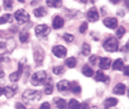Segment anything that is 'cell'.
<instances>
[{
    "label": "cell",
    "mask_w": 129,
    "mask_h": 109,
    "mask_svg": "<svg viewBox=\"0 0 129 109\" xmlns=\"http://www.w3.org/2000/svg\"><path fill=\"white\" fill-rule=\"evenodd\" d=\"M82 73L84 74L85 76H88V78H90V76H92L93 75V70L92 68H90V66H84L82 68Z\"/></svg>",
    "instance_id": "23"
},
{
    "label": "cell",
    "mask_w": 129,
    "mask_h": 109,
    "mask_svg": "<svg viewBox=\"0 0 129 109\" xmlns=\"http://www.w3.org/2000/svg\"><path fill=\"white\" fill-rule=\"evenodd\" d=\"M15 107H17V109H26L25 108V106L20 104V102H17V104H15Z\"/></svg>",
    "instance_id": "37"
},
{
    "label": "cell",
    "mask_w": 129,
    "mask_h": 109,
    "mask_svg": "<svg viewBox=\"0 0 129 109\" xmlns=\"http://www.w3.org/2000/svg\"><path fill=\"white\" fill-rule=\"evenodd\" d=\"M118 102V99L117 98H113V97H109L107 98L106 100L104 101V107L107 109V108H111V107H114V106L117 105Z\"/></svg>",
    "instance_id": "16"
},
{
    "label": "cell",
    "mask_w": 129,
    "mask_h": 109,
    "mask_svg": "<svg viewBox=\"0 0 129 109\" xmlns=\"http://www.w3.org/2000/svg\"><path fill=\"white\" fill-rule=\"evenodd\" d=\"M104 49L106 51H109V52H114L118 49V40L116 39L115 37L109 36L107 39L104 41V45H103Z\"/></svg>",
    "instance_id": "3"
},
{
    "label": "cell",
    "mask_w": 129,
    "mask_h": 109,
    "mask_svg": "<svg viewBox=\"0 0 129 109\" xmlns=\"http://www.w3.org/2000/svg\"><path fill=\"white\" fill-rule=\"evenodd\" d=\"M112 4H118V1H115V0H112Z\"/></svg>",
    "instance_id": "45"
},
{
    "label": "cell",
    "mask_w": 129,
    "mask_h": 109,
    "mask_svg": "<svg viewBox=\"0 0 129 109\" xmlns=\"http://www.w3.org/2000/svg\"><path fill=\"white\" fill-rule=\"evenodd\" d=\"M34 60H35L36 66H41L42 62H43V60H44V50L42 49L41 47L35 48V50H34Z\"/></svg>",
    "instance_id": "7"
},
{
    "label": "cell",
    "mask_w": 129,
    "mask_h": 109,
    "mask_svg": "<svg viewBox=\"0 0 129 109\" xmlns=\"http://www.w3.org/2000/svg\"><path fill=\"white\" fill-rule=\"evenodd\" d=\"M69 88L71 89V92L75 93V94H79V93L81 92V86H80L78 83H76V82L69 83Z\"/></svg>",
    "instance_id": "18"
},
{
    "label": "cell",
    "mask_w": 129,
    "mask_h": 109,
    "mask_svg": "<svg viewBox=\"0 0 129 109\" xmlns=\"http://www.w3.org/2000/svg\"><path fill=\"white\" fill-rule=\"evenodd\" d=\"M103 23H104V25L106 27L115 30L118 25V21H117V19H115V18H106V19H104Z\"/></svg>",
    "instance_id": "8"
},
{
    "label": "cell",
    "mask_w": 129,
    "mask_h": 109,
    "mask_svg": "<svg viewBox=\"0 0 129 109\" xmlns=\"http://www.w3.org/2000/svg\"><path fill=\"white\" fill-rule=\"evenodd\" d=\"M8 22H12V15L11 14H5L2 17H0V25L8 23Z\"/></svg>",
    "instance_id": "26"
},
{
    "label": "cell",
    "mask_w": 129,
    "mask_h": 109,
    "mask_svg": "<svg viewBox=\"0 0 129 109\" xmlns=\"http://www.w3.org/2000/svg\"><path fill=\"white\" fill-rule=\"evenodd\" d=\"M99 66L102 70H107V69L111 68V66H112V60L109 58H107V57L101 58L100 59V62H99Z\"/></svg>",
    "instance_id": "9"
},
{
    "label": "cell",
    "mask_w": 129,
    "mask_h": 109,
    "mask_svg": "<svg viewBox=\"0 0 129 109\" xmlns=\"http://www.w3.org/2000/svg\"><path fill=\"white\" fill-rule=\"evenodd\" d=\"M96 59H98V57L96 56H91L90 57V62H91V65H95V61H96Z\"/></svg>",
    "instance_id": "36"
},
{
    "label": "cell",
    "mask_w": 129,
    "mask_h": 109,
    "mask_svg": "<svg viewBox=\"0 0 129 109\" xmlns=\"http://www.w3.org/2000/svg\"><path fill=\"white\" fill-rule=\"evenodd\" d=\"M23 100L25 102H32V101H36L40 100L42 98V93L40 91H33V89H27L23 93L22 95Z\"/></svg>",
    "instance_id": "1"
},
{
    "label": "cell",
    "mask_w": 129,
    "mask_h": 109,
    "mask_svg": "<svg viewBox=\"0 0 129 109\" xmlns=\"http://www.w3.org/2000/svg\"><path fill=\"white\" fill-rule=\"evenodd\" d=\"M126 89H127V87H126L125 84H121V83H119V84H117L114 87V89H113V92H114V94H117V95H124Z\"/></svg>",
    "instance_id": "14"
},
{
    "label": "cell",
    "mask_w": 129,
    "mask_h": 109,
    "mask_svg": "<svg viewBox=\"0 0 129 109\" xmlns=\"http://www.w3.org/2000/svg\"><path fill=\"white\" fill-rule=\"evenodd\" d=\"M6 47V44L5 43H0V48H5Z\"/></svg>",
    "instance_id": "42"
},
{
    "label": "cell",
    "mask_w": 129,
    "mask_h": 109,
    "mask_svg": "<svg viewBox=\"0 0 129 109\" xmlns=\"http://www.w3.org/2000/svg\"><path fill=\"white\" fill-rule=\"evenodd\" d=\"M53 89H54V86L50 82H48V83L45 84V93H46L47 95L51 94V93H53Z\"/></svg>",
    "instance_id": "30"
},
{
    "label": "cell",
    "mask_w": 129,
    "mask_h": 109,
    "mask_svg": "<svg viewBox=\"0 0 129 109\" xmlns=\"http://www.w3.org/2000/svg\"><path fill=\"white\" fill-rule=\"evenodd\" d=\"M8 58L5 56V55H0V62H2V61H8Z\"/></svg>",
    "instance_id": "38"
},
{
    "label": "cell",
    "mask_w": 129,
    "mask_h": 109,
    "mask_svg": "<svg viewBox=\"0 0 129 109\" xmlns=\"http://www.w3.org/2000/svg\"><path fill=\"white\" fill-rule=\"evenodd\" d=\"M46 10H45V8L43 7H40V8H36L34 10V15L36 18H43L44 15H46Z\"/></svg>",
    "instance_id": "20"
},
{
    "label": "cell",
    "mask_w": 129,
    "mask_h": 109,
    "mask_svg": "<svg viewBox=\"0 0 129 109\" xmlns=\"http://www.w3.org/2000/svg\"><path fill=\"white\" fill-rule=\"evenodd\" d=\"M12 6H13V4H12V1H10V0L4 1V7H5V9H7V10H10L12 8Z\"/></svg>",
    "instance_id": "33"
},
{
    "label": "cell",
    "mask_w": 129,
    "mask_h": 109,
    "mask_svg": "<svg viewBox=\"0 0 129 109\" xmlns=\"http://www.w3.org/2000/svg\"><path fill=\"white\" fill-rule=\"evenodd\" d=\"M15 91H17V86H6L4 88V95H6V97L11 98L13 97L15 94Z\"/></svg>",
    "instance_id": "12"
},
{
    "label": "cell",
    "mask_w": 129,
    "mask_h": 109,
    "mask_svg": "<svg viewBox=\"0 0 129 109\" xmlns=\"http://www.w3.org/2000/svg\"><path fill=\"white\" fill-rule=\"evenodd\" d=\"M49 33H50V27L48 26V25H46V24L37 25L36 28H35V34H36V36L40 37V38L46 37Z\"/></svg>",
    "instance_id": "5"
},
{
    "label": "cell",
    "mask_w": 129,
    "mask_h": 109,
    "mask_svg": "<svg viewBox=\"0 0 129 109\" xmlns=\"http://www.w3.org/2000/svg\"><path fill=\"white\" fill-rule=\"evenodd\" d=\"M53 72H54V74H56V75H60V74H62V73L64 72V68H63L62 66L54 67V69H53Z\"/></svg>",
    "instance_id": "28"
},
{
    "label": "cell",
    "mask_w": 129,
    "mask_h": 109,
    "mask_svg": "<svg viewBox=\"0 0 129 109\" xmlns=\"http://www.w3.org/2000/svg\"><path fill=\"white\" fill-rule=\"evenodd\" d=\"M14 19L17 20L20 24H23L25 22H27L30 20V14L27 13L24 9H20L14 13Z\"/></svg>",
    "instance_id": "4"
},
{
    "label": "cell",
    "mask_w": 129,
    "mask_h": 109,
    "mask_svg": "<svg viewBox=\"0 0 129 109\" xmlns=\"http://www.w3.org/2000/svg\"><path fill=\"white\" fill-rule=\"evenodd\" d=\"M125 33H126V28L124 26L117 27V30H116V36H117V38H121L125 35Z\"/></svg>",
    "instance_id": "29"
},
{
    "label": "cell",
    "mask_w": 129,
    "mask_h": 109,
    "mask_svg": "<svg viewBox=\"0 0 129 109\" xmlns=\"http://www.w3.org/2000/svg\"><path fill=\"white\" fill-rule=\"evenodd\" d=\"M2 94H4V88L0 86V95H2Z\"/></svg>",
    "instance_id": "43"
},
{
    "label": "cell",
    "mask_w": 129,
    "mask_h": 109,
    "mask_svg": "<svg viewBox=\"0 0 129 109\" xmlns=\"http://www.w3.org/2000/svg\"><path fill=\"white\" fill-rule=\"evenodd\" d=\"M28 38H30V33L27 31H22L20 33V40L22 43H26Z\"/></svg>",
    "instance_id": "24"
},
{
    "label": "cell",
    "mask_w": 129,
    "mask_h": 109,
    "mask_svg": "<svg viewBox=\"0 0 129 109\" xmlns=\"http://www.w3.org/2000/svg\"><path fill=\"white\" fill-rule=\"evenodd\" d=\"M53 53L57 58H64L67 55V48L63 46H60V45H57V46L53 47Z\"/></svg>",
    "instance_id": "6"
},
{
    "label": "cell",
    "mask_w": 129,
    "mask_h": 109,
    "mask_svg": "<svg viewBox=\"0 0 129 109\" xmlns=\"http://www.w3.org/2000/svg\"><path fill=\"white\" fill-rule=\"evenodd\" d=\"M57 89L59 92H66L69 89V82L67 80H62V81H59L57 83Z\"/></svg>",
    "instance_id": "13"
},
{
    "label": "cell",
    "mask_w": 129,
    "mask_h": 109,
    "mask_svg": "<svg viewBox=\"0 0 129 109\" xmlns=\"http://www.w3.org/2000/svg\"><path fill=\"white\" fill-rule=\"evenodd\" d=\"M128 69H129V68H128V66H126V67H125V69H124V73H125V75H126V76H128V74H129V73H128Z\"/></svg>",
    "instance_id": "40"
},
{
    "label": "cell",
    "mask_w": 129,
    "mask_h": 109,
    "mask_svg": "<svg viewBox=\"0 0 129 109\" xmlns=\"http://www.w3.org/2000/svg\"><path fill=\"white\" fill-rule=\"evenodd\" d=\"M80 109H89V106L86 102H83L82 105H80Z\"/></svg>",
    "instance_id": "39"
},
{
    "label": "cell",
    "mask_w": 129,
    "mask_h": 109,
    "mask_svg": "<svg viewBox=\"0 0 129 109\" xmlns=\"http://www.w3.org/2000/svg\"><path fill=\"white\" fill-rule=\"evenodd\" d=\"M95 81L108 83L109 78H108V76H106L104 73H103V71H98V72H96V75H95Z\"/></svg>",
    "instance_id": "15"
},
{
    "label": "cell",
    "mask_w": 129,
    "mask_h": 109,
    "mask_svg": "<svg viewBox=\"0 0 129 109\" xmlns=\"http://www.w3.org/2000/svg\"><path fill=\"white\" fill-rule=\"evenodd\" d=\"M64 63H66V66L68 67V68L72 69V68H75V67L77 66V59H76V58H73V57H70V58L66 59Z\"/></svg>",
    "instance_id": "22"
},
{
    "label": "cell",
    "mask_w": 129,
    "mask_h": 109,
    "mask_svg": "<svg viewBox=\"0 0 129 109\" xmlns=\"http://www.w3.org/2000/svg\"><path fill=\"white\" fill-rule=\"evenodd\" d=\"M112 68L113 70H122L124 69V61L122 59H116L114 62H112Z\"/></svg>",
    "instance_id": "17"
},
{
    "label": "cell",
    "mask_w": 129,
    "mask_h": 109,
    "mask_svg": "<svg viewBox=\"0 0 129 109\" xmlns=\"http://www.w3.org/2000/svg\"><path fill=\"white\" fill-rule=\"evenodd\" d=\"M55 101H56V106L58 109H67V102L63 98H56Z\"/></svg>",
    "instance_id": "19"
},
{
    "label": "cell",
    "mask_w": 129,
    "mask_h": 109,
    "mask_svg": "<svg viewBox=\"0 0 129 109\" xmlns=\"http://www.w3.org/2000/svg\"><path fill=\"white\" fill-rule=\"evenodd\" d=\"M5 76V72L4 71H0V79H2Z\"/></svg>",
    "instance_id": "41"
},
{
    "label": "cell",
    "mask_w": 129,
    "mask_h": 109,
    "mask_svg": "<svg viewBox=\"0 0 129 109\" xmlns=\"http://www.w3.org/2000/svg\"><path fill=\"white\" fill-rule=\"evenodd\" d=\"M48 7H51V8H58L61 6V1L60 0H48L46 2Z\"/></svg>",
    "instance_id": "25"
},
{
    "label": "cell",
    "mask_w": 129,
    "mask_h": 109,
    "mask_svg": "<svg viewBox=\"0 0 129 109\" xmlns=\"http://www.w3.org/2000/svg\"><path fill=\"white\" fill-rule=\"evenodd\" d=\"M63 39L67 41V43H71V41L75 39V36L72 34H69V33H64L63 34Z\"/></svg>",
    "instance_id": "32"
},
{
    "label": "cell",
    "mask_w": 129,
    "mask_h": 109,
    "mask_svg": "<svg viewBox=\"0 0 129 109\" xmlns=\"http://www.w3.org/2000/svg\"><path fill=\"white\" fill-rule=\"evenodd\" d=\"M47 79V73L45 71H37L35 72L31 78V83L34 86H40L46 82Z\"/></svg>",
    "instance_id": "2"
},
{
    "label": "cell",
    "mask_w": 129,
    "mask_h": 109,
    "mask_svg": "<svg viewBox=\"0 0 129 109\" xmlns=\"http://www.w3.org/2000/svg\"><path fill=\"white\" fill-rule=\"evenodd\" d=\"M99 17H100V14H99V11L96 10L95 8H91L90 10L88 11V19L91 22H95V21H98L99 20Z\"/></svg>",
    "instance_id": "10"
},
{
    "label": "cell",
    "mask_w": 129,
    "mask_h": 109,
    "mask_svg": "<svg viewBox=\"0 0 129 109\" xmlns=\"http://www.w3.org/2000/svg\"><path fill=\"white\" fill-rule=\"evenodd\" d=\"M41 109H50V105H49V102H44V104H42Z\"/></svg>",
    "instance_id": "35"
},
{
    "label": "cell",
    "mask_w": 129,
    "mask_h": 109,
    "mask_svg": "<svg viewBox=\"0 0 129 109\" xmlns=\"http://www.w3.org/2000/svg\"><path fill=\"white\" fill-rule=\"evenodd\" d=\"M81 51H82V53L84 55V56H89L90 52H91V47H90V45L86 44V43H84V44L82 45Z\"/></svg>",
    "instance_id": "27"
},
{
    "label": "cell",
    "mask_w": 129,
    "mask_h": 109,
    "mask_svg": "<svg viewBox=\"0 0 129 109\" xmlns=\"http://www.w3.org/2000/svg\"><path fill=\"white\" fill-rule=\"evenodd\" d=\"M80 102L77 100V99H71L69 101V104L67 105V108L68 109H80Z\"/></svg>",
    "instance_id": "21"
},
{
    "label": "cell",
    "mask_w": 129,
    "mask_h": 109,
    "mask_svg": "<svg viewBox=\"0 0 129 109\" xmlns=\"http://www.w3.org/2000/svg\"><path fill=\"white\" fill-rule=\"evenodd\" d=\"M20 74H19L18 72H13V73H11L10 76H9V79H10V81L11 82H17L19 79H20Z\"/></svg>",
    "instance_id": "31"
},
{
    "label": "cell",
    "mask_w": 129,
    "mask_h": 109,
    "mask_svg": "<svg viewBox=\"0 0 129 109\" xmlns=\"http://www.w3.org/2000/svg\"><path fill=\"white\" fill-rule=\"evenodd\" d=\"M86 30H88V23H86V22H83L79 28V31H80V33H85Z\"/></svg>",
    "instance_id": "34"
},
{
    "label": "cell",
    "mask_w": 129,
    "mask_h": 109,
    "mask_svg": "<svg viewBox=\"0 0 129 109\" xmlns=\"http://www.w3.org/2000/svg\"><path fill=\"white\" fill-rule=\"evenodd\" d=\"M63 23H64L63 19L61 17H59V15H56V17L53 18V27L56 28V30H59V28L62 27Z\"/></svg>",
    "instance_id": "11"
},
{
    "label": "cell",
    "mask_w": 129,
    "mask_h": 109,
    "mask_svg": "<svg viewBox=\"0 0 129 109\" xmlns=\"http://www.w3.org/2000/svg\"><path fill=\"white\" fill-rule=\"evenodd\" d=\"M89 109H99L98 107H95V106H93V107H90Z\"/></svg>",
    "instance_id": "44"
}]
</instances>
